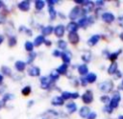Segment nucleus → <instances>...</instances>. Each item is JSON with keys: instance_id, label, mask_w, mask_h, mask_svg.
I'll return each instance as SVG.
<instances>
[{"instance_id": "1", "label": "nucleus", "mask_w": 123, "mask_h": 119, "mask_svg": "<svg viewBox=\"0 0 123 119\" xmlns=\"http://www.w3.org/2000/svg\"><path fill=\"white\" fill-rule=\"evenodd\" d=\"M86 12H87L86 9H85V8H83V7L76 6V7H74V8L69 12L68 17H69L71 20H74V19H76L77 17H79L80 15H84Z\"/></svg>"}, {"instance_id": "2", "label": "nucleus", "mask_w": 123, "mask_h": 119, "mask_svg": "<svg viewBox=\"0 0 123 119\" xmlns=\"http://www.w3.org/2000/svg\"><path fill=\"white\" fill-rule=\"evenodd\" d=\"M99 88L102 92L104 93H109L112 90L113 88V83L112 81L111 80H107V81H104L103 83H101V84L99 85Z\"/></svg>"}, {"instance_id": "3", "label": "nucleus", "mask_w": 123, "mask_h": 119, "mask_svg": "<svg viewBox=\"0 0 123 119\" xmlns=\"http://www.w3.org/2000/svg\"><path fill=\"white\" fill-rule=\"evenodd\" d=\"M120 100H121V96H120V93L118 91H116L115 93H113L112 97L111 98V102H110V107L113 109V108H116L120 103Z\"/></svg>"}, {"instance_id": "4", "label": "nucleus", "mask_w": 123, "mask_h": 119, "mask_svg": "<svg viewBox=\"0 0 123 119\" xmlns=\"http://www.w3.org/2000/svg\"><path fill=\"white\" fill-rule=\"evenodd\" d=\"M82 101L86 105H89L93 102V93L91 90L87 89L83 95H82Z\"/></svg>"}, {"instance_id": "5", "label": "nucleus", "mask_w": 123, "mask_h": 119, "mask_svg": "<svg viewBox=\"0 0 123 119\" xmlns=\"http://www.w3.org/2000/svg\"><path fill=\"white\" fill-rule=\"evenodd\" d=\"M53 83L54 82L52 81V79L49 76H44V77L40 78V87L42 89H48L52 85Z\"/></svg>"}, {"instance_id": "6", "label": "nucleus", "mask_w": 123, "mask_h": 119, "mask_svg": "<svg viewBox=\"0 0 123 119\" xmlns=\"http://www.w3.org/2000/svg\"><path fill=\"white\" fill-rule=\"evenodd\" d=\"M65 33V27L62 24H59L54 27V34L57 37H62Z\"/></svg>"}, {"instance_id": "7", "label": "nucleus", "mask_w": 123, "mask_h": 119, "mask_svg": "<svg viewBox=\"0 0 123 119\" xmlns=\"http://www.w3.org/2000/svg\"><path fill=\"white\" fill-rule=\"evenodd\" d=\"M67 37L69 43H71L72 45H76L80 41V36L78 35V33H68Z\"/></svg>"}, {"instance_id": "8", "label": "nucleus", "mask_w": 123, "mask_h": 119, "mask_svg": "<svg viewBox=\"0 0 123 119\" xmlns=\"http://www.w3.org/2000/svg\"><path fill=\"white\" fill-rule=\"evenodd\" d=\"M91 23H93V18L92 17H86V16H84V17H82L78 21L79 27H82V28H86L87 25H89Z\"/></svg>"}, {"instance_id": "9", "label": "nucleus", "mask_w": 123, "mask_h": 119, "mask_svg": "<svg viewBox=\"0 0 123 119\" xmlns=\"http://www.w3.org/2000/svg\"><path fill=\"white\" fill-rule=\"evenodd\" d=\"M101 17H102V20L106 23H111L115 19L114 15L111 12H104V13H102Z\"/></svg>"}, {"instance_id": "10", "label": "nucleus", "mask_w": 123, "mask_h": 119, "mask_svg": "<svg viewBox=\"0 0 123 119\" xmlns=\"http://www.w3.org/2000/svg\"><path fill=\"white\" fill-rule=\"evenodd\" d=\"M78 28H79L78 23H76L75 21H71V22H69V23L66 25L65 30H67L68 33H77Z\"/></svg>"}, {"instance_id": "11", "label": "nucleus", "mask_w": 123, "mask_h": 119, "mask_svg": "<svg viewBox=\"0 0 123 119\" xmlns=\"http://www.w3.org/2000/svg\"><path fill=\"white\" fill-rule=\"evenodd\" d=\"M30 1H27V0H25V1H21L20 3H18V5H17V8L21 11V12H28L29 10H30Z\"/></svg>"}, {"instance_id": "12", "label": "nucleus", "mask_w": 123, "mask_h": 119, "mask_svg": "<svg viewBox=\"0 0 123 119\" xmlns=\"http://www.w3.org/2000/svg\"><path fill=\"white\" fill-rule=\"evenodd\" d=\"M28 74L31 77H38L40 75V69L37 66H32L28 69Z\"/></svg>"}, {"instance_id": "13", "label": "nucleus", "mask_w": 123, "mask_h": 119, "mask_svg": "<svg viewBox=\"0 0 123 119\" xmlns=\"http://www.w3.org/2000/svg\"><path fill=\"white\" fill-rule=\"evenodd\" d=\"M14 68L18 72H23L26 68V62H24L22 60H16L14 63Z\"/></svg>"}, {"instance_id": "14", "label": "nucleus", "mask_w": 123, "mask_h": 119, "mask_svg": "<svg viewBox=\"0 0 123 119\" xmlns=\"http://www.w3.org/2000/svg\"><path fill=\"white\" fill-rule=\"evenodd\" d=\"M99 39H100V36H99V35H93V36H91L88 38V40H87V45H88V46H94V45H96V44L98 43Z\"/></svg>"}, {"instance_id": "15", "label": "nucleus", "mask_w": 123, "mask_h": 119, "mask_svg": "<svg viewBox=\"0 0 123 119\" xmlns=\"http://www.w3.org/2000/svg\"><path fill=\"white\" fill-rule=\"evenodd\" d=\"M61 58H62V60L63 61V63L65 64H68L71 60V54L70 52H62L61 54Z\"/></svg>"}, {"instance_id": "16", "label": "nucleus", "mask_w": 123, "mask_h": 119, "mask_svg": "<svg viewBox=\"0 0 123 119\" xmlns=\"http://www.w3.org/2000/svg\"><path fill=\"white\" fill-rule=\"evenodd\" d=\"M89 113H90L89 107H86V106L82 107L80 108V110H79V114H80V116H81L82 118H87V116H88Z\"/></svg>"}, {"instance_id": "17", "label": "nucleus", "mask_w": 123, "mask_h": 119, "mask_svg": "<svg viewBox=\"0 0 123 119\" xmlns=\"http://www.w3.org/2000/svg\"><path fill=\"white\" fill-rule=\"evenodd\" d=\"M78 72L81 76H85V75H87L88 74V67L86 64H81L78 66Z\"/></svg>"}, {"instance_id": "18", "label": "nucleus", "mask_w": 123, "mask_h": 119, "mask_svg": "<svg viewBox=\"0 0 123 119\" xmlns=\"http://www.w3.org/2000/svg\"><path fill=\"white\" fill-rule=\"evenodd\" d=\"M54 32V27L52 26H46V27H43L42 30H41V33H42V36H50L52 33Z\"/></svg>"}, {"instance_id": "19", "label": "nucleus", "mask_w": 123, "mask_h": 119, "mask_svg": "<svg viewBox=\"0 0 123 119\" xmlns=\"http://www.w3.org/2000/svg\"><path fill=\"white\" fill-rule=\"evenodd\" d=\"M44 41H45V37L42 36V35H40V36H37L36 38H35V40H34V46H36V47H38V46H40L42 43H44Z\"/></svg>"}, {"instance_id": "20", "label": "nucleus", "mask_w": 123, "mask_h": 119, "mask_svg": "<svg viewBox=\"0 0 123 119\" xmlns=\"http://www.w3.org/2000/svg\"><path fill=\"white\" fill-rule=\"evenodd\" d=\"M63 103H64V101L61 96H56L51 100V104L53 106H62V105H63Z\"/></svg>"}, {"instance_id": "21", "label": "nucleus", "mask_w": 123, "mask_h": 119, "mask_svg": "<svg viewBox=\"0 0 123 119\" xmlns=\"http://www.w3.org/2000/svg\"><path fill=\"white\" fill-rule=\"evenodd\" d=\"M56 70L58 71V73H59L60 75H65L66 72H67V70H68V65L65 64V63H62V64H61Z\"/></svg>"}, {"instance_id": "22", "label": "nucleus", "mask_w": 123, "mask_h": 119, "mask_svg": "<svg viewBox=\"0 0 123 119\" xmlns=\"http://www.w3.org/2000/svg\"><path fill=\"white\" fill-rule=\"evenodd\" d=\"M120 53H121V49H119V50L116 51V52H113V53L110 54V55L108 56V58H109V60H110L111 62H115V60H117V58H118V56L120 55Z\"/></svg>"}, {"instance_id": "23", "label": "nucleus", "mask_w": 123, "mask_h": 119, "mask_svg": "<svg viewBox=\"0 0 123 119\" xmlns=\"http://www.w3.org/2000/svg\"><path fill=\"white\" fill-rule=\"evenodd\" d=\"M116 71H117V63H116V61L115 62H111L110 64V66L108 67V73L110 75H113Z\"/></svg>"}, {"instance_id": "24", "label": "nucleus", "mask_w": 123, "mask_h": 119, "mask_svg": "<svg viewBox=\"0 0 123 119\" xmlns=\"http://www.w3.org/2000/svg\"><path fill=\"white\" fill-rule=\"evenodd\" d=\"M48 12H49V16L51 20H54L57 17V12L54 9V6H48Z\"/></svg>"}, {"instance_id": "25", "label": "nucleus", "mask_w": 123, "mask_h": 119, "mask_svg": "<svg viewBox=\"0 0 123 119\" xmlns=\"http://www.w3.org/2000/svg\"><path fill=\"white\" fill-rule=\"evenodd\" d=\"M45 7V1L43 0H37L35 1V8L37 11H41Z\"/></svg>"}, {"instance_id": "26", "label": "nucleus", "mask_w": 123, "mask_h": 119, "mask_svg": "<svg viewBox=\"0 0 123 119\" xmlns=\"http://www.w3.org/2000/svg\"><path fill=\"white\" fill-rule=\"evenodd\" d=\"M66 109H67V111H68L69 113H73V112L76 111V109H77V106H76L75 103L70 102V103H68V104L66 105Z\"/></svg>"}, {"instance_id": "27", "label": "nucleus", "mask_w": 123, "mask_h": 119, "mask_svg": "<svg viewBox=\"0 0 123 119\" xmlns=\"http://www.w3.org/2000/svg\"><path fill=\"white\" fill-rule=\"evenodd\" d=\"M86 79L87 83H94V82L97 80V76H96L95 73H88V74L86 76Z\"/></svg>"}, {"instance_id": "28", "label": "nucleus", "mask_w": 123, "mask_h": 119, "mask_svg": "<svg viewBox=\"0 0 123 119\" xmlns=\"http://www.w3.org/2000/svg\"><path fill=\"white\" fill-rule=\"evenodd\" d=\"M34 43L33 42H31V41H26L25 42V44H24V48H25V50L27 51V52H33V50H34Z\"/></svg>"}, {"instance_id": "29", "label": "nucleus", "mask_w": 123, "mask_h": 119, "mask_svg": "<svg viewBox=\"0 0 123 119\" xmlns=\"http://www.w3.org/2000/svg\"><path fill=\"white\" fill-rule=\"evenodd\" d=\"M36 57H37V53L36 52H31V53H29V55H28V59H27V64H31L34 60H35V59H36Z\"/></svg>"}, {"instance_id": "30", "label": "nucleus", "mask_w": 123, "mask_h": 119, "mask_svg": "<svg viewBox=\"0 0 123 119\" xmlns=\"http://www.w3.org/2000/svg\"><path fill=\"white\" fill-rule=\"evenodd\" d=\"M31 91H32V88L30 85H26L21 89V93L23 96H29L31 94Z\"/></svg>"}, {"instance_id": "31", "label": "nucleus", "mask_w": 123, "mask_h": 119, "mask_svg": "<svg viewBox=\"0 0 123 119\" xmlns=\"http://www.w3.org/2000/svg\"><path fill=\"white\" fill-rule=\"evenodd\" d=\"M1 72H2V74L5 75V76H11V75H12V70H11V68L8 67V66H2V67H1Z\"/></svg>"}, {"instance_id": "32", "label": "nucleus", "mask_w": 123, "mask_h": 119, "mask_svg": "<svg viewBox=\"0 0 123 119\" xmlns=\"http://www.w3.org/2000/svg\"><path fill=\"white\" fill-rule=\"evenodd\" d=\"M57 44H58V47H59L60 49H62V50H64V49H66V47H67V43H66V41L63 40V39H59Z\"/></svg>"}, {"instance_id": "33", "label": "nucleus", "mask_w": 123, "mask_h": 119, "mask_svg": "<svg viewBox=\"0 0 123 119\" xmlns=\"http://www.w3.org/2000/svg\"><path fill=\"white\" fill-rule=\"evenodd\" d=\"M49 77L52 79V81H53V82H55V81H57V80L60 78V74L58 73V71H57V70H53V71L50 73Z\"/></svg>"}, {"instance_id": "34", "label": "nucleus", "mask_w": 123, "mask_h": 119, "mask_svg": "<svg viewBox=\"0 0 123 119\" xmlns=\"http://www.w3.org/2000/svg\"><path fill=\"white\" fill-rule=\"evenodd\" d=\"M16 42H17V39H16V37H15L14 36H10V37H9L8 43H9V46H10V47H12V46L16 45Z\"/></svg>"}, {"instance_id": "35", "label": "nucleus", "mask_w": 123, "mask_h": 119, "mask_svg": "<svg viewBox=\"0 0 123 119\" xmlns=\"http://www.w3.org/2000/svg\"><path fill=\"white\" fill-rule=\"evenodd\" d=\"M12 98H13V95H12V94H11V93H6V94L3 96V98H2V100H1V101L5 104L6 102L12 100Z\"/></svg>"}, {"instance_id": "36", "label": "nucleus", "mask_w": 123, "mask_h": 119, "mask_svg": "<svg viewBox=\"0 0 123 119\" xmlns=\"http://www.w3.org/2000/svg\"><path fill=\"white\" fill-rule=\"evenodd\" d=\"M61 97L63 99V101L68 100V99H72V93L67 92V91H64V92H62V93Z\"/></svg>"}, {"instance_id": "37", "label": "nucleus", "mask_w": 123, "mask_h": 119, "mask_svg": "<svg viewBox=\"0 0 123 119\" xmlns=\"http://www.w3.org/2000/svg\"><path fill=\"white\" fill-rule=\"evenodd\" d=\"M90 58H91V54H90L89 52H86V53H85V54L82 56V60H83L84 61H86V62H88V61L90 60Z\"/></svg>"}, {"instance_id": "38", "label": "nucleus", "mask_w": 123, "mask_h": 119, "mask_svg": "<svg viewBox=\"0 0 123 119\" xmlns=\"http://www.w3.org/2000/svg\"><path fill=\"white\" fill-rule=\"evenodd\" d=\"M18 31H19V32H24V33L27 34L28 36H32V31H31L30 29H27L25 26H21Z\"/></svg>"}, {"instance_id": "39", "label": "nucleus", "mask_w": 123, "mask_h": 119, "mask_svg": "<svg viewBox=\"0 0 123 119\" xmlns=\"http://www.w3.org/2000/svg\"><path fill=\"white\" fill-rule=\"evenodd\" d=\"M100 101L102 103H104V104H108V103L111 102V98L108 95H103V96L100 97Z\"/></svg>"}, {"instance_id": "40", "label": "nucleus", "mask_w": 123, "mask_h": 119, "mask_svg": "<svg viewBox=\"0 0 123 119\" xmlns=\"http://www.w3.org/2000/svg\"><path fill=\"white\" fill-rule=\"evenodd\" d=\"M96 116H97V114H96V112H90L89 114H88V116H87V118L86 119H95L96 118Z\"/></svg>"}, {"instance_id": "41", "label": "nucleus", "mask_w": 123, "mask_h": 119, "mask_svg": "<svg viewBox=\"0 0 123 119\" xmlns=\"http://www.w3.org/2000/svg\"><path fill=\"white\" fill-rule=\"evenodd\" d=\"M61 54H62V52H60L59 50H54V51H53V53H52V55H53L54 57H56V58L61 57Z\"/></svg>"}, {"instance_id": "42", "label": "nucleus", "mask_w": 123, "mask_h": 119, "mask_svg": "<svg viewBox=\"0 0 123 119\" xmlns=\"http://www.w3.org/2000/svg\"><path fill=\"white\" fill-rule=\"evenodd\" d=\"M5 20H6V16L4 15V13L0 12V24L5 23Z\"/></svg>"}, {"instance_id": "43", "label": "nucleus", "mask_w": 123, "mask_h": 119, "mask_svg": "<svg viewBox=\"0 0 123 119\" xmlns=\"http://www.w3.org/2000/svg\"><path fill=\"white\" fill-rule=\"evenodd\" d=\"M74 3H76L77 5H82V6L84 7V6H85L86 1H84V0H75V1H74Z\"/></svg>"}, {"instance_id": "44", "label": "nucleus", "mask_w": 123, "mask_h": 119, "mask_svg": "<svg viewBox=\"0 0 123 119\" xmlns=\"http://www.w3.org/2000/svg\"><path fill=\"white\" fill-rule=\"evenodd\" d=\"M104 110H105L106 112H108V113H111V111H112V108H111L110 106H106V107H104Z\"/></svg>"}, {"instance_id": "45", "label": "nucleus", "mask_w": 123, "mask_h": 119, "mask_svg": "<svg viewBox=\"0 0 123 119\" xmlns=\"http://www.w3.org/2000/svg\"><path fill=\"white\" fill-rule=\"evenodd\" d=\"M113 75H114V78H115V79H119V78L121 77V72H119V71L117 70Z\"/></svg>"}, {"instance_id": "46", "label": "nucleus", "mask_w": 123, "mask_h": 119, "mask_svg": "<svg viewBox=\"0 0 123 119\" xmlns=\"http://www.w3.org/2000/svg\"><path fill=\"white\" fill-rule=\"evenodd\" d=\"M81 83H82V85H83V86H85V85H86V84H87V83H87V81H86V78H84V77L81 79Z\"/></svg>"}, {"instance_id": "47", "label": "nucleus", "mask_w": 123, "mask_h": 119, "mask_svg": "<svg viewBox=\"0 0 123 119\" xmlns=\"http://www.w3.org/2000/svg\"><path fill=\"white\" fill-rule=\"evenodd\" d=\"M95 4L96 5H98V6H104V4H105V1H96L95 2Z\"/></svg>"}, {"instance_id": "48", "label": "nucleus", "mask_w": 123, "mask_h": 119, "mask_svg": "<svg viewBox=\"0 0 123 119\" xmlns=\"http://www.w3.org/2000/svg\"><path fill=\"white\" fill-rule=\"evenodd\" d=\"M79 96H80V95H79L78 92H74V93H72V99H77Z\"/></svg>"}, {"instance_id": "49", "label": "nucleus", "mask_w": 123, "mask_h": 119, "mask_svg": "<svg viewBox=\"0 0 123 119\" xmlns=\"http://www.w3.org/2000/svg\"><path fill=\"white\" fill-rule=\"evenodd\" d=\"M44 44H45L46 46H51L52 42H51L50 40H48V39H45V41H44Z\"/></svg>"}, {"instance_id": "50", "label": "nucleus", "mask_w": 123, "mask_h": 119, "mask_svg": "<svg viewBox=\"0 0 123 119\" xmlns=\"http://www.w3.org/2000/svg\"><path fill=\"white\" fill-rule=\"evenodd\" d=\"M3 41H4V36L0 35V45H1L2 43H3Z\"/></svg>"}, {"instance_id": "51", "label": "nucleus", "mask_w": 123, "mask_h": 119, "mask_svg": "<svg viewBox=\"0 0 123 119\" xmlns=\"http://www.w3.org/2000/svg\"><path fill=\"white\" fill-rule=\"evenodd\" d=\"M3 80H4V77H3L2 74H0V84L3 83Z\"/></svg>"}, {"instance_id": "52", "label": "nucleus", "mask_w": 123, "mask_h": 119, "mask_svg": "<svg viewBox=\"0 0 123 119\" xmlns=\"http://www.w3.org/2000/svg\"><path fill=\"white\" fill-rule=\"evenodd\" d=\"M33 104H34V101H30V102H29V103H28V107H31V106H32V105H33Z\"/></svg>"}, {"instance_id": "53", "label": "nucleus", "mask_w": 123, "mask_h": 119, "mask_svg": "<svg viewBox=\"0 0 123 119\" xmlns=\"http://www.w3.org/2000/svg\"><path fill=\"white\" fill-rule=\"evenodd\" d=\"M3 5H4V3H3V1H1V0H0V9H1L2 7H3Z\"/></svg>"}, {"instance_id": "54", "label": "nucleus", "mask_w": 123, "mask_h": 119, "mask_svg": "<svg viewBox=\"0 0 123 119\" xmlns=\"http://www.w3.org/2000/svg\"><path fill=\"white\" fill-rule=\"evenodd\" d=\"M119 36H120V39H121V40H123V33H121Z\"/></svg>"}, {"instance_id": "55", "label": "nucleus", "mask_w": 123, "mask_h": 119, "mask_svg": "<svg viewBox=\"0 0 123 119\" xmlns=\"http://www.w3.org/2000/svg\"><path fill=\"white\" fill-rule=\"evenodd\" d=\"M120 88L123 89V81H122V83H121V84H120Z\"/></svg>"}]
</instances>
